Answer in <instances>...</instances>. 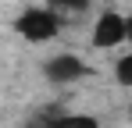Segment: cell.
I'll use <instances>...</instances> for the list:
<instances>
[{
  "label": "cell",
  "instance_id": "7a4b0ae2",
  "mask_svg": "<svg viewBox=\"0 0 132 128\" xmlns=\"http://www.w3.org/2000/svg\"><path fill=\"white\" fill-rule=\"evenodd\" d=\"M129 43V18L121 11H100L93 21V46L96 50H114Z\"/></svg>",
  "mask_w": 132,
  "mask_h": 128
},
{
  "label": "cell",
  "instance_id": "6da1fadb",
  "mask_svg": "<svg viewBox=\"0 0 132 128\" xmlns=\"http://www.w3.org/2000/svg\"><path fill=\"white\" fill-rule=\"evenodd\" d=\"M14 32L29 43H50L61 32V14H54L50 7H25L22 14L14 18Z\"/></svg>",
  "mask_w": 132,
  "mask_h": 128
},
{
  "label": "cell",
  "instance_id": "277c9868",
  "mask_svg": "<svg viewBox=\"0 0 132 128\" xmlns=\"http://www.w3.org/2000/svg\"><path fill=\"white\" fill-rule=\"evenodd\" d=\"M46 128H100L93 114H54Z\"/></svg>",
  "mask_w": 132,
  "mask_h": 128
},
{
  "label": "cell",
  "instance_id": "3957f363",
  "mask_svg": "<svg viewBox=\"0 0 132 128\" xmlns=\"http://www.w3.org/2000/svg\"><path fill=\"white\" fill-rule=\"evenodd\" d=\"M43 75L54 85H75L79 78H86V61L75 53H54L43 61Z\"/></svg>",
  "mask_w": 132,
  "mask_h": 128
},
{
  "label": "cell",
  "instance_id": "5b68a950",
  "mask_svg": "<svg viewBox=\"0 0 132 128\" xmlns=\"http://www.w3.org/2000/svg\"><path fill=\"white\" fill-rule=\"evenodd\" d=\"M46 7L54 14H86L93 7V0H46Z\"/></svg>",
  "mask_w": 132,
  "mask_h": 128
},
{
  "label": "cell",
  "instance_id": "8992f818",
  "mask_svg": "<svg viewBox=\"0 0 132 128\" xmlns=\"http://www.w3.org/2000/svg\"><path fill=\"white\" fill-rule=\"evenodd\" d=\"M114 82L125 85V89H132V53H125V57L114 61Z\"/></svg>",
  "mask_w": 132,
  "mask_h": 128
},
{
  "label": "cell",
  "instance_id": "52a82bcc",
  "mask_svg": "<svg viewBox=\"0 0 132 128\" xmlns=\"http://www.w3.org/2000/svg\"><path fill=\"white\" fill-rule=\"evenodd\" d=\"M129 43H132V18H129Z\"/></svg>",
  "mask_w": 132,
  "mask_h": 128
}]
</instances>
